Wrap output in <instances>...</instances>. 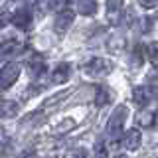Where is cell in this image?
<instances>
[{
	"instance_id": "1",
	"label": "cell",
	"mask_w": 158,
	"mask_h": 158,
	"mask_svg": "<svg viewBox=\"0 0 158 158\" xmlns=\"http://www.w3.org/2000/svg\"><path fill=\"white\" fill-rule=\"evenodd\" d=\"M125 144H127L128 150H136L138 144H140V135H138V131H128V132H127Z\"/></svg>"
},
{
	"instance_id": "2",
	"label": "cell",
	"mask_w": 158,
	"mask_h": 158,
	"mask_svg": "<svg viewBox=\"0 0 158 158\" xmlns=\"http://www.w3.org/2000/svg\"><path fill=\"white\" fill-rule=\"evenodd\" d=\"M93 158H107V148L103 144H97L95 152H93Z\"/></svg>"
},
{
	"instance_id": "3",
	"label": "cell",
	"mask_w": 158,
	"mask_h": 158,
	"mask_svg": "<svg viewBox=\"0 0 158 158\" xmlns=\"http://www.w3.org/2000/svg\"><path fill=\"white\" fill-rule=\"evenodd\" d=\"M65 158H85V152L83 150H71L65 154Z\"/></svg>"
},
{
	"instance_id": "4",
	"label": "cell",
	"mask_w": 158,
	"mask_h": 158,
	"mask_svg": "<svg viewBox=\"0 0 158 158\" xmlns=\"http://www.w3.org/2000/svg\"><path fill=\"white\" fill-rule=\"evenodd\" d=\"M117 158H127V156H117Z\"/></svg>"
}]
</instances>
